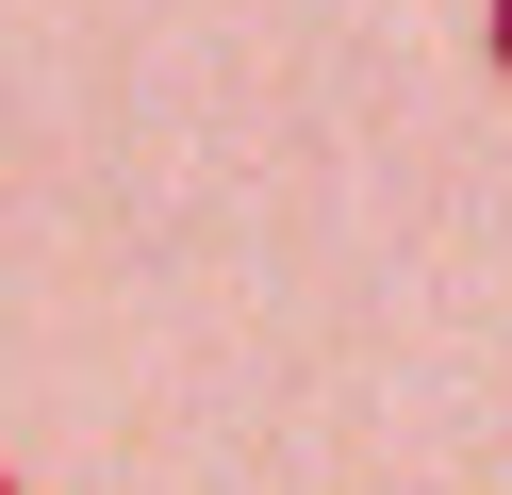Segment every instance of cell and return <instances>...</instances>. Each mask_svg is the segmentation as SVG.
Instances as JSON below:
<instances>
[{"mask_svg": "<svg viewBox=\"0 0 512 495\" xmlns=\"http://www.w3.org/2000/svg\"><path fill=\"white\" fill-rule=\"evenodd\" d=\"M479 50H496V66H512V0H496V17H479Z\"/></svg>", "mask_w": 512, "mask_h": 495, "instance_id": "1", "label": "cell"}, {"mask_svg": "<svg viewBox=\"0 0 512 495\" xmlns=\"http://www.w3.org/2000/svg\"><path fill=\"white\" fill-rule=\"evenodd\" d=\"M0 495H17V479H0Z\"/></svg>", "mask_w": 512, "mask_h": 495, "instance_id": "2", "label": "cell"}]
</instances>
